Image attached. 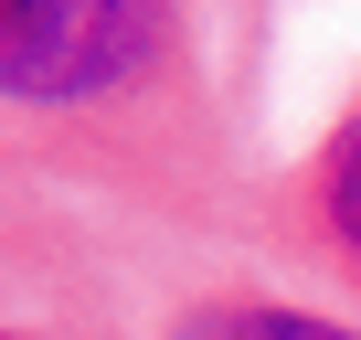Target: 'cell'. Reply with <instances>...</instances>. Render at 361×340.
I'll list each match as a JSON object with an SVG mask.
<instances>
[{"mask_svg":"<svg viewBox=\"0 0 361 340\" xmlns=\"http://www.w3.org/2000/svg\"><path fill=\"white\" fill-rule=\"evenodd\" d=\"M0 159L159 255H245L266 192L213 0H0Z\"/></svg>","mask_w":361,"mask_h":340,"instance_id":"6da1fadb","label":"cell"},{"mask_svg":"<svg viewBox=\"0 0 361 340\" xmlns=\"http://www.w3.org/2000/svg\"><path fill=\"white\" fill-rule=\"evenodd\" d=\"M149 255L159 245L117 234L75 192L32 181L22 159H0V308L11 319H64V329H96V340H138Z\"/></svg>","mask_w":361,"mask_h":340,"instance_id":"7a4b0ae2","label":"cell"},{"mask_svg":"<svg viewBox=\"0 0 361 340\" xmlns=\"http://www.w3.org/2000/svg\"><path fill=\"white\" fill-rule=\"evenodd\" d=\"M245 245H266L298 287H319V298H340L361 319V85H350V107L276 170V181L255 192V234Z\"/></svg>","mask_w":361,"mask_h":340,"instance_id":"3957f363","label":"cell"},{"mask_svg":"<svg viewBox=\"0 0 361 340\" xmlns=\"http://www.w3.org/2000/svg\"><path fill=\"white\" fill-rule=\"evenodd\" d=\"M138 340H361V319L245 255H170L138 287Z\"/></svg>","mask_w":361,"mask_h":340,"instance_id":"277c9868","label":"cell"},{"mask_svg":"<svg viewBox=\"0 0 361 340\" xmlns=\"http://www.w3.org/2000/svg\"><path fill=\"white\" fill-rule=\"evenodd\" d=\"M0 340H96V329H64V319H11V308H0Z\"/></svg>","mask_w":361,"mask_h":340,"instance_id":"5b68a950","label":"cell"}]
</instances>
